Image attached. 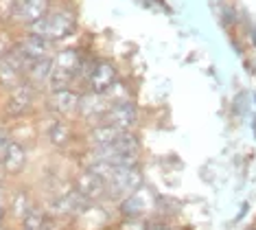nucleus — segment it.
<instances>
[{
    "label": "nucleus",
    "instance_id": "nucleus-8",
    "mask_svg": "<svg viewBox=\"0 0 256 230\" xmlns=\"http://www.w3.org/2000/svg\"><path fill=\"white\" fill-rule=\"evenodd\" d=\"M48 7H50V0H14L11 14H14V20L31 27L48 14Z\"/></svg>",
    "mask_w": 256,
    "mask_h": 230
},
{
    "label": "nucleus",
    "instance_id": "nucleus-20",
    "mask_svg": "<svg viewBox=\"0 0 256 230\" xmlns=\"http://www.w3.org/2000/svg\"><path fill=\"white\" fill-rule=\"evenodd\" d=\"M9 145H11V138H9L4 132H0V160H2V156H4V153H7Z\"/></svg>",
    "mask_w": 256,
    "mask_h": 230
},
{
    "label": "nucleus",
    "instance_id": "nucleus-17",
    "mask_svg": "<svg viewBox=\"0 0 256 230\" xmlns=\"http://www.w3.org/2000/svg\"><path fill=\"white\" fill-rule=\"evenodd\" d=\"M11 215H16V217H20V219H24L26 213L33 208V204H31V199H28L26 193H16V197H14V202H11Z\"/></svg>",
    "mask_w": 256,
    "mask_h": 230
},
{
    "label": "nucleus",
    "instance_id": "nucleus-9",
    "mask_svg": "<svg viewBox=\"0 0 256 230\" xmlns=\"http://www.w3.org/2000/svg\"><path fill=\"white\" fill-rule=\"evenodd\" d=\"M74 191H77L88 204L90 202H98L101 197H108V184H106V180H103L98 173H94L92 169H84L79 173Z\"/></svg>",
    "mask_w": 256,
    "mask_h": 230
},
{
    "label": "nucleus",
    "instance_id": "nucleus-18",
    "mask_svg": "<svg viewBox=\"0 0 256 230\" xmlns=\"http://www.w3.org/2000/svg\"><path fill=\"white\" fill-rule=\"evenodd\" d=\"M120 230H147V221H142V219H127V221H123Z\"/></svg>",
    "mask_w": 256,
    "mask_h": 230
},
{
    "label": "nucleus",
    "instance_id": "nucleus-14",
    "mask_svg": "<svg viewBox=\"0 0 256 230\" xmlns=\"http://www.w3.org/2000/svg\"><path fill=\"white\" fill-rule=\"evenodd\" d=\"M0 164H2V169L7 171V173H20V171L24 169V164H26V151H24V147H22L18 140H11L9 149L2 156Z\"/></svg>",
    "mask_w": 256,
    "mask_h": 230
},
{
    "label": "nucleus",
    "instance_id": "nucleus-3",
    "mask_svg": "<svg viewBox=\"0 0 256 230\" xmlns=\"http://www.w3.org/2000/svg\"><path fill=\"white\" fill-rule=\"evenodd\" d=\"M28 68L31 66L26 64V60L11 46V51L0 55V86L14 90L16 86H20L22 81H26Z\"/></svg>",
    "mask_w": 256,
    "mask_h": 230
},
{
    "label": "nucleus",
    "instance_id": "nucleus-12",
    "mask_svg": "<svg viewBox=\"0 0 256 230\" xmlns=\"http://www.w3.org/2000/svg\"><path fill=\"white\" fill-rule=\"evenodd\" d=\"M79 94L70 90V88H64V90H50L48 99H46V105H48L50 112H55L57 116H70L77 114L79 110Z\"/></svg>",
    "mask_w": 256,
    "mask_h": 230
},
{
    "label": "nucleus",
    "instance_id": "nucleus-7",
    "mask_svg": "<svg viewBox=\"0 0 256 230\" xmlns=\"http://www.w3.org/2000/svg\"><path fill=\"white\" fill-rule=\"evenodd\" d=\"M110 108H112V101L106 97V94H94V92H88L79 99V110L77 114L81 116L84 121L88 123H103L108 116Z\"/></svg>",
    "mask_w": 256,
    "mask_h": 230
},
{
    "label": "nucleus",
    "instance_id": "nucleus-6",
    "mask_svg": "<svg viewBox=\"0 0 256 230\" xmlns=\"http://www.w3.org/2000/svg\"><path fill=\"white\" fill-rule=\"evenodd\" d=\"M88 90L94 94H108L118 84V73L110 62H96L88 70Z\"/></svg>",
    "mask_w": 256,
    "mask_h": 230
},
{
    "label": "nucleus",
    "instance_id": "nucleus-19",
    "mask_svg": "<svg viewBox=\"0 0 256 230\" xmlns=\"http://www.w3.org/2000/svg\"><path fill=\"white\" fill-rule=\"evenodd\" d=\"M147 230H173V228L162 219H151V221H147Z\"/></svg>",
    "mask_w": 256,
    "mask_h": 230
},
{
    "label": "nucleus",
    "instance_id": "nucleus-1",
    "mask_svg": "<svg viewBox=\"0 0 256 230\" xmlns=\"http://www.w3.org/2000/svg\"><path fill=\"white\" fill-rule=\"evenodd\" d=\"M74 29H77V18L68 9H53L48 11L42 20L28 27V33L38 35V38L46 40V42H60V40L68 38Z\"/></svg>",
    "mask_w": 256,
    "mask_h": 230
},
{
    "label": "nucleus",
    "instance_id": "nucleus-4",
    "mask_svg": "<svg viewBox=\"0 0 256 230\" xmlns=\"http://www.w3.org/2000/svg\"><path fill=\"white\" fill-rule=\"evenodd\" d=\"M106 184H108V197L123 202V199L134 195V193L140 188L142 175H140V171H138V167H127L123 171H118V173H114Z\"/></svg>",
    "mask_w": 256,
    "mask_h": 230
},
{
    "label": "nucleus",
    "instance_id": "nucleus-15",
    "mask_svg": "<svg viewBox=\"0 0 256 230\" xmlns=\"http://www.w3.org/2000/svg\"><path fill=\"white\" fill-rule=\"evenodd\" d=\"M44 136L48 143H53L57 147L66 145L68 140H70V127H68V123L64 119H48L44 125Z\"/></svg>",
    "mask_w": 256,
    "mask_h": 230
},
{
    "label": "nucleus",
    "instance_id": "nucleus-2",
    "mask_svg": "<svg viewBox=\"0 0 256 230\" xmlns=\"http://www.w3.org/2000/svg\"><path fill=\"white\" fill-rule=\"evenodd\" d=\"M86 66V60L81 55V51L77 49H64L60 53H55L53 57V70L48 77V86L50 90H64L68 88L72 79H77L81 75V70Z\"/></svg>",
    "mask_w": 256,
    "mask_h": 230
},
{
    "label": "nucleus",
    "instance_id": "nucleus-16",
    "mask_svg": "<svg viewBox=\"0 0 256 230\" xmlns=\"http://www.w3.org/2000/svg\"><path fill=\"white\" fill-rule=\"evenodd\" d=\"M46 228H48V219H46L44 210L33 206L24 219H22V230H46Z\"/></svg>",
    "mask_w": 256,
    "mask_h": 230
},
{
    "label": "nucleus",
    "instance_id": "nucleus-5",
    "mask_svg": "<svg viewBox=\"0 0 256 230\" xmlns=\"http://www.w3.org/2000/svg\"><path fill=\"white\" fill-rule=\"evenodd\" d=\"M33 99H36V86L28 84V81H22L20 86H16L9 92V99L4 103V114L9 119H20L31 110Z\"/></svg>",
    "mask_w": 256,
    "mask_h": 230
},
{
    "label": "nucleus",
    "instance_id": "nucleus-13",
    "mask_svg": "<svg viewBox=\"0 0 256 230\" xmlns=\"http://www.w3.org/2000/svg\"><path fill=\"white\" fill-rule=\"evenodd\" d=\"M125 134L127 132H123V129H116L112 125H108V123H98V125H94L90 129L88 143L92 145V149H94V147H110V145L118 143Z\"/></svg>",
    "mask_w": 256,
    "mask_h": 230
},
{
    "label": "nucleus",
    "instance_id": "nucleus-10",
    "mask_svg": "<svg viewBox=\"0 0 256 230\" xmlns=\"http://www.w3.org/2000/svg\"><path fill=\"white\" fill-rule=\"evenodd\" d=\"M14 49L24 57L28 66H33V64L46 60V57H50V42H46V40L38 38V35H31V33L24 35V38L14 46Z\"/></svg>",
    "mask_w": 256,
    "mask_h": 230
},
{
    "label": "nucleus",
    "instance_id": "nucleus-11",
    "mask_svg": "<svg viewBox=\"0 0 256 230\" xmlns=\"http://www.w3.org/2000/svg\"><path fill=\"white\" fill-rule=\"evenodd\" d=\"M136 119H138L136 105H134L130 99H125V101L112 103V108H110L103 123H108V125H112L116 129H123V132H130L134 127V123H136Z\"/></svg>",
    "mask_w": 256,
    "mask_h": 230
}]
</instances>
